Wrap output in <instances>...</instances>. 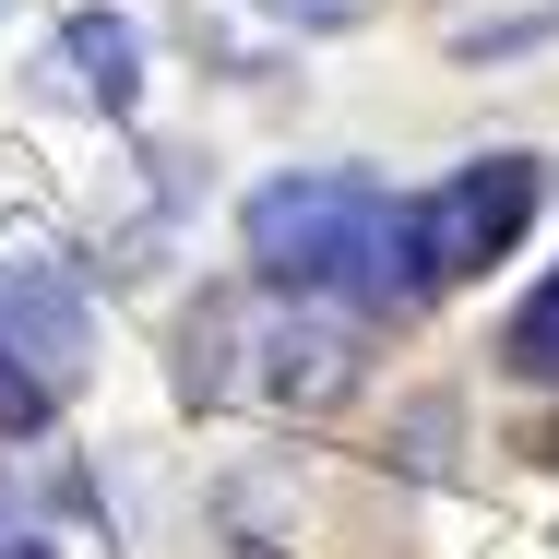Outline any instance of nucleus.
Returning <instances> with one entry per match:
<instances>
[{"instance_id":"1","label":"nucleus","mask_w":559,"mask_h":559,"mask_svg":"<svg viewBox=\"0 0 559 559\" xmlns=\"http://www.w3.org/2000/svg\"><path fill=\"white\" fill-rule=\"evenodd\" d=\"M250 262H262V286L274 298H345V310H405V298H429L417 286V226L393 191H369V179H345V167H298V179H262L250 191Z\"/></svg>"},{"instance_id":"2","label":"nucleus","mask_w":559,"mask_h":559,"mask_svg":"<svg viewBox=\"0 0 559 559\" xmlns=\"http://www.w3.org/2000/svg\"><path fill=\"white\" fill-rule=\"evenodd\" d=\"M96 322H84V286L60 250H0V429H48V405L84 381Z\"/></svg>"},{"instance_id":"3","label":"nucleus","mask_w":559,"mask_h":559,"mask_svg":"<svg viewBox=\"0 0 559 559\" xmlns=\"http://www.w3.org/2000/svg\"><path fill=\"white\" fill-rule=\"evenodd\" d=\"M536 215V155H476L464 179H441L429 203H405L417 226V286H464V274H488L512 238Z\"/></svg>"},{"instance_id":"4","label":"nucleus","mask_w":559,"mask_h":559,"mask_svg":"<svg viewBox=\"0 0 559 559\" xmlns=\"http://www.w3.org/2000/svg\"><path fill=\"white\" fill-rule=\"evenodd\" d=\"M203 334L262 357V369L238 381V393H262V405H334L345 381H357V334H345V322H310V310H203Z\"/></svg>"},{"instance_id":"5","label":"nucleus","mask_w":559,"mask_h":559,"mask_svg":"<svg viewBox=\"0 0 559 559\" xmlns=\"http://www.w3.org/2000/svg\"><path fill=\"white\" fill-rule=\"evenodd\" d=\"M60 84H72L84 108L131 119V96H143V36H131L119 12H72V24H60Z\"/></svg>"},{"instance_id":"6","label":"nucleus","mask_w":559,"mask_h":559,"mask_svg":"<svg viewBox=\"0 0 559 559\" xmlns=\"http://www.w3.org/2000/svg\"><path fill=\"white\" fill-rule=\"evenodd\" d=\"M500 357H512L524 381H559V274L536 286V298H524V310H512V334H500Z\"/></svg>"},{"instance_id":"7","label":"nucleus","mask_w":559,"mask_h":559,"mask_svg":"<svg viewBox=\"0 0 559 559\" xmlns=\"http://www.w3.org/2000/svg\"><path fill=\"white\" fill-rule=\"evenodd\" d=\"M0 559H48V524H36V500L0 476Z\"/></svg>"}]
</instances>
